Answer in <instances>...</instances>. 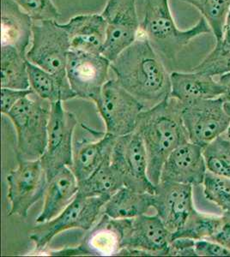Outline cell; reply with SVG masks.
Masks as SVG:
<instances>
[{"label": "cell", "mask_w": 230, "mask_h": 257, "mask_svg": "<svg viewBox=\"0 0 230 257\" xmlns=\"http://www.w3.org/2000/svg\"><path fill=\"white\" fill-rule=\"evenodd\" d=\"M62 102L52 103L47 149L40 159L47 179L55 175L58 170L72 165L73 135L78 119L74 114L64 108Z\"/></svg>", "instance_id": "obj_9"}, {"label": "cell", "mask_w": 230, "mask_h": 257, "mask_svg": "<svg viewBox=\"0 0 230 257\" xmlns=\"http://www.w3.org/2000/svg\"><path fill=\"white\" fill-rule=\"evenodd\" d=\"M117 138L116 136L106 132L96 142L76 143L74 147L70 168L78 181H83L89 178L102 164L110 160Z\"/></svg>", "instance_id": "obj_22"}, {"label": "cell", "mask_w": 230, "mask_h": 257, "mask_svg": "<svg viewBox=\"0 0 230 257\" xmlns=\"http://www.w3.org/2000/svg\"><path fill=\"white\" fill-rule=\"evenodd\" d=\"M222 222L218 231L210 240L218 242L230 250V213H222Z\"/></svg>", "instance_id": "obj_36"}, {"label": "cell", "mask_w": 230, "mask_h": 257, "mask_svg": "<svg viewBox=\"0 0 230 257\" xmlns=\"http://www.w3.org/2000/svg\"><path fill=\"white\" fill-rule=\"evenodd\" d=\"M70 41V50L102 54L107 38V24L102 14H85L61 24Z\"/></svg>", "instance_id": "obj_18"}, {"label": "cell", "mask_w": 230, "mask_h": 257, "mask_svg": "<svg viewBox=\"0 0 230 257\" xmlns=\"http://www.w3.org/2000/svg\"><path fill=\"white\" fill-rule=\"evenodd\" d=\"M30 88L34 94L49 102L65 101L76 96L70 84H64L56 76L28 61Z\"/></svg>", "instance_id": "obj_24"}, {"label": "cell", "mask_w": 230, "mask_h": 257, "mask_svg": "<svg viewBox=\"0 0 230 257\" xmlns=\"http://www.w3.org/2000/svg\"><path fill=\"white\" fill-rule=\"evenodd\" d=\"M181 105L182 120L191 143L204 148L227 132L230 117L222 96L181 103Z\"/></svg>", "instance_id": "obj_8"}, {"label": "cell", "mask_w": 230, "mask_h": 257, "mask_svg": "<svg viewBox=\"0 0 230 257\" xmlns=\"http://www.w3.org/2000/svg\"><path fill=\"white\" fill-rule=\"evenodd\" d=\"M169 255L172 256H197L195 240L187 237H177L172 240Z\"/></svg>", "instance_id": "obj_35"}, {"label": "cell", "mask_w": 230, "mask_h": 257, "mask_svg": "<svg viewBox=\"0 0 230 257\" xmlns=\"http://www.w3.org/2000/svg\"><path fill=\"white\" fill-rule=\"evenodd\" d=\"M136 132L141 136L148 157V176L160 181L163 164L176 148L190 142L181 116V103L169 97L141 113Z\"/></svg>", "instance_id": "obj_2"}, {"label": "cell", "mask_w": 230, "mask_h": 257, "mask_svg": "<svg viewBox=\"0 0 230 257\" xmlns=\"http://www.w3.org/2000/svg\"><path fill=\"white\" fill-rule=\"evenodd\" d=\"M131 219H113L102 214L91 228L80 245L66 248L60 251L51 252L52 255H119Z\"/></svg>", "instance_id": "obj_15"}, {"label": "cell", "mask_w": 230, "mask_h": 257, "mask_svg": "<svg viewBox=\"0 0 230 257\" xmlns=\"http://www.w3.org/2000/svg\"><path fill=\"white\" fill-rule=\"evenodd\" d=\"M79 195L85 197L111 196L125 186L122 177L110 160L106 161L89 178L79 182Z\"/></svg>", "instance_id": "obj_25"}, {"label": "cell", "mask_w": 230, "mask_h": 257, "mask_svg": "<svg viewBox=\"0 0 230 257\" xmlns=\"http://www.w3.org/2000/svg\"><path fill=\"white\" fill-rule=\"evenodd\" d=\"M34 91L29 89H16V88H1V112L7 114L17 105L21 99L30 94Z\"/></svg>", "instance_id": "obj_33"}, {"label": "cell", "mask_w": 230, "mask_h": 257, "mask_svg": "<svg viewBox=\"0 0 230 257\" xmlns=\"http://www.w3.org/2000/svg\"><path fill=\"white\" fill-rule=\"evenodd\" d=\"M206 173L203 148L187 142L169 155L163 164L160 181L198 186L203 184Z\"/></svg>", "instance_id": "obj_17"}, {"label": "cell", "mask_w": 230, "mask_h": 257, "mask_svg": "<svg viewBox=\"0 0 230 257\" xmlns=\"http://www.w3.org/2000/svg\"><path fill=\"white\" fill-rule=\"evenodd\" d=\"M108 199L107 196L85 197L78 194L58 216L47 222L39 223L33 229L29 238L35 242L37 250H42L62 231L74 228L90 231L97 222Z\"/></svg>", "instance_id": "obj_6"}, {"label": "cell", "mask_w": 230, "mask_h": 257, "mask_svg": "<svg viewBox=\"0 0 230 257\" xmlns=\"http://www.w3.org/2000/svg\"><path fill=\"white\" fill-rule=\"evenodd\" d=\"M111 164L119 172L125 187L153 194L155 185L148 176V157L143 139L137 132L117 138Z\"/></svg>", "instance_id": "obj_11"}, {"label": "cell", "mask_w": 230, "mask_h": 257, "mask_svg": "<svg viewBox=\"0 0 230 257\" xmlns=\"http://www.w3.org/2000/svg\"><path fill=\"white\" fill-rule=\"evenodd\" d=\"M111 61L102 54L70 50L66 74L70 88L76 97L99 101L104 85L110 80Z\"/></svg>", "instance_id": "obj_10"}, {"label": "cell", "mask_w": 230, "mask_h": 257, "mask_svg": "<svg viewBox=\"0 0 230 257\" xmlns=\"http://www.w3.org/2000/svg\"><path fill=\"white\" fill-rule=\"evenodd\" d=\"M214 76L192 71L191 73L173 72L170 74V97L181 104L192 102L198 99H216L223 95V88Z\"/></svg>", "instance_id": "obj_20"}, {"label": "cell", "mask_w": 230, "mask_h": 257, "mask_svg": "<svg viewBox=\"0 0 230 257\" xmlns=\"http://www.w3.org/2000/svg\"><path fill=\"white\" fill-rule=\"evenodd\" d=\"M218 82L223 88L222 98L224 100L230 101V73L224 74L220 76Z\"/></svg>", "instance_id": "obj_37"}, {"label": "cell", "mask_w": 230, "mask_h": 257, "mask_svg": "<svg viewBox=\"0 0 230 257\" xmlns=\"http://www.w3.org/2000/svg\"><path fill=\"white\" fill-rule=\"evenodd\" d=\"M205 198L223 211L230 213V178L216 175L207 171L204 182Z\"/></svg>", "instance_id": "obj_30"}, {"label": "cell", "mask_w": 230, "mask_h": 257, "mask_svg": "<svg viewBox=\"0 0 230 257\" xmlns=\"http://www.w3.org/2000/svg\"><path fill=\"white\" fill-rule=\"evenodd\" d=\"M102 15L107 24V38L102 54L113 62L139 35L141 24L136 0H108Z\"/></svg>", "instance_id": "obj_13"}, {"label": "cell", "mask_w": 230, "mask_h": 257, "mask_svg": "<svg viewBox=\"0 0 230 257\" xmlns=\"http://www.w3.org/2000/svg\"><path fill=\"white\" fill-rule=\"evenodd\" d=\"M21 9L32 18L34 22L57 21L60 18L52 0H13Z\"/></svg>", "instance_id": "obj_32"}, {"label": "cell", "mask_w": 230, "mask_h": 257, "mask_svg": "<svg viewBox=\"0 0 230 257\" xmlns=\"http://www.w3.org/2000/svg\"><path fill=\"white\" fill-rule=\"evenodd\" d=\"M32 94L15 105L6 116L17 131L18 160L36 161L46 152L52 103Z\"/></svg>", "instance_id": "obj_4"}, {"label": "cell", "mask_w": 230, "mask_h": 257, "mask_svg": "<svg viewBox=\"0 0 230 257\" xmlns=\"http://www.w3.org/2000/svg\"><path fill=\"white\" fill-rule=\"evenodd\" d=\"M96 107L106 125L107 133L121 137L136 132L144 106L115 79L108 81L102 89Z\"/></svg>", "instance_id": "obj_7"}, {"label": "cell", "mask_w": 230, "mask_h": 257, "mask_svg": "<svg viewBox=\"0 0 230 257\" xmlns=\"http://www.w3.org/2000/svg\"><path fill=\"white\" fill-rule=\"evenodd\" d=\"M111 70L116 82L138 99L145 110L170 97V75L141 31L137 40L111 62Z\"/></svg>", "instance_id": "obj_1"}, {"label": "cell", "mask_w": 230, "mask_h": 257, "mask_svg": "<svg viewBox=\"0 0 230 257\" xmlns=\"http://www.w3.org/2000/svg\"><path fill=\"white\" fill-rule=\"evenodd\" d=\"M207 171L230 178V139L223 134L203 148Z\"/></svg>", "instance_id": "obj_29"}, {"label": "cell", "mask_w": 230, "mask_h": 257, "mask_svg": "<svg viewBox=\"0 0 230 257\" xmlns=\"http://www.w3.org/2000/svg\"><path fill=\"white\" fill-rule=\"evenodd\" d=\"M222 41L227 44H230V7L227 12V18L225 21L224 29H223V37Z\"/></svg>", "instance_id": "obj_38"}, {"label": "cell", "mask_w": 230, "mask_h": 257, "mask_svg": "<svg viewBox=\"0 0 230 257\" xmlns=\"http://www.w3.org/2000/svg\"><path fill=\"white\" fill-rule=\"evenodd\" d=\"M197 256H230V250L210 239L196 240Z\"/></svg>", "instance_id": "obj_34"}, {"label": "cell", "mask_w": 230, "mask_h": 257, "mask_svg": "<svg viewBox=\"0 0 230 257\" xmlns=\"http://www.w3.org/2000/svg\"><path fill=\"white\" fill-rule=\"evenodd\" d=\"M70 41L66 31L57 21H39L33 24L32 44L28 50V61L70 84L66 74Z\"/></svg>", "instance_id": "obj_5"}, {"label": "cell", "mask_w": 230, "mask_h": 257, "mask_svg": "<svg viewBox=\"0 0 230 257\" xmlns=\"http://www.w3.org/2000/svg\"><path fill=\"white\" fill-rule=\"evenodd\" d=\"M18 161L17 168L6 178L11 203L9 215L26 217L33 205L45 196L48 179L41 160Z\"/></svg>", "instance_id": "obj_12"}, {"label": "cell", "mask_w": 230, "mask_h": 257, "mask_svg": "<svg viewBox=\"0 0 230 257\" xmlns=\"http://www.w3.org/2000/svg\"><path fill=\"white\" fill-rule=\"evenodd\" d=\"M193 71L211 76H221L230 73V44L222 41L216 42L215 48L193 69Z\"/></svg>", "instance_id": "obj_31"}, {"label": "cell", "mask_w": 230, "mask_h": 257, "mask_svg": "<svg viewBox=\"0 0 230 257\" xmlns=\"http://www.w3.org/2000/svg\"><path fill=\"white\" fill-rule=\"evenodd\" d=\"M190 184L159 182L153 193V208L172 235L181 230L196 210Z\"/></svg>", "instance_id": "obj_16"}, {"label": "cell", "mask_w": 230, "mask_h": 257, "mask_svg": "<svg viewBox=\"0 0 230 257\" xmlns=\"http://www.w3.org/2000/svg\"><path fill=\"white\" fill-rule=\"evenodd\" d=\"M153 208V194L121 188L108 199L102 213L113 219H134Z\"/></svg>", "instance_id": "obj_23"}, {"label": "cell", "mask_w": 230, "mask_h": 257, "mask_svg": "<svg viewBox=\"0 0 230 257\" xmlns=\"http://www.w3.org/2000/svg\"><path fill=\"white\" fill-rule=\"evenodd\" d=\"M172 240L158 214H143L130 220L119 255H169Z\"/></svg>", "instance_id": "obj_14"}, {"label": "cell", "mask_w": 230, "mask_h": 257, "mask_svg": "<svg viewBox=\"0 0 230 257\" xmlns=\"http://www.w3.org/2000/svg\"><path fill=\"white\" fill-rule=\"evenodd\" d=\"M26 55L11 46H1V88L29 89Z\"/></svg>", "instance_id": "obj_26"}, {"label": "cell", "mask_w": 230, "mask_h": 257, "mask_svg": "<svg viewBox=\"0 0 230 257\" xmlns=\"http://www.w3.org/2000/svg\"><path fill=\"white\" fill-rule=\"evenodd\" d=\"M33 19L13 0L1 2V46L15 47L26 55L32 39Z\"/></svg>", "instance_id": "obj_21"}, {"label": "cell", "mask_w": 230, "mask_h": 257, "mask_svg": "<svg viewBox=\"0 0 230 257\" xmlns=\"http://www.w3.org/2000/svg\"><path fill=\"white\" fill-rule=\"evenodd\" d=\"M222 222V216L210 215L195 210L191 214L184 227L172 235L173 239L187 237L193 240L210 239L217 232Z\"/></svg>", "instance_id": "obj_27"}, {"label": "cell", "mask_w": 230, "mask_h": 257, "mask_svg": "<svg viewBox=\"0 0 230 257\" xmlns=\"http://www.w3.org/2000/svg\"><path fill=\"white\" fill-rule=\"evenodd\" d=\"M140 31L158 54L168 59H175L192 40L212 32L204 18L189 30H180L173 18L169 0H145Z\"/></svg>", "instance_id": "obj_3"}, {"label": "cell", "mask_w": 230, "mask_h": 257, "mask_svg": "<svg viewBox=\"0 0 230 257\" xmlns=\"http://www.w3.org/2000/svg\"><path fill=\"white\" fill-rule=\"evenodd\" d=\"M194 6L210 25L216 42L222 41L230 0H180Z\"/></svg>", "instance_id": "obj_28"}, {"label": "cell", "mask_w": 230, "mask_h": 257, "mask_svg": "<svg viewBox=\"0 0 230 257\" xmlns=\"http://www.w3.org/2000/svg\"><path fill=\"white\" fill-rule=\"evenodd\" d=\"M79 181L71 168L64 167L48 179L44 196L43 208L36 223H44L54 219L67 208L79 193Z\"/></svg>", "instance_id": "obj_19"}, {"label": "cell", "mask_w": 230, "mask_h": 257, "mask_svg": "<svg viewBox=\"0 0 230 257\" xmlns=\"http://www.w3.org/2000/svg\"><path fill=\"white\" fill-rule=\"evenodd\" d=\"M224 107L225 110H226V111H227L230 117V101L224 100ZM224 134L230 139V124L229 126H228V128L227 130V132H225Z\"/></svg>", "instance_id": "obj_39"}]
</instances>
